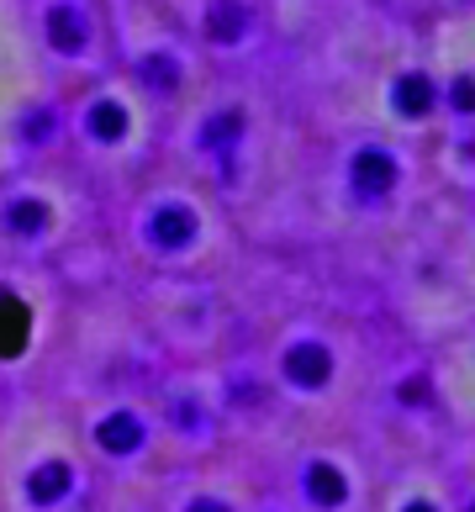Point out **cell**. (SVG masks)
I'll list each match as a JSON object with an SVG mask.
<instances>
[{
  "label": "cell",
  "mask_w": 475,
  "mask_h": 512,
  "mask_svg": "<svg viewBox=\"0 0 475 512\" xmlns=\"http://www.w3.org/2000/svg\"><path fill=\"white\" fill-rule=\"evenodd\" d=\"M80 37H85L80 11H53V43H59V48H80Z\"/></svg>",
  "instance_id": "6da1fadb"
},
{
  "label": "cell",
  "mask_w": 475,
  "mask_h": 512,
  "mask_svg": "<svg viewBox=\"0 0 475 512\" xmlns=\"http://www.w3.org/2000/svg\"><path fill=\"white\" fill-rule=\"evenodd\" d=\"M148 233H154L159 243H180V238L190 233V217L180 212V206H169V212H164V217H159L154 227H148Z\"/></svg>",
  "instance_id": "7a4b0ae2"
},
{
  "label": "cell",
  "mask_w": 475,
  "mask_h": 512,
  "mask_svg": "<svg viewBox=\"0 0 475 512\" xmlns=\"http://www.w3.org/2000/svg\"><path fill=\"white\" fill-rule=\"evenodd\" d=\"M365 185H370V191H386V185H391V164L380 159V154L359 159V191H365Z\"/></svg>",
  "instance_id": "3957f363"
},
{
  "label": "cell",
  "mask_w": 475,
  "mask_h": 512,
  "mask_svg": "<svg viewBox=\"0 0 475 512\" xmlns=\"http://www.w3.org/2000/svg\"><path fill=\"white\" fill-rule=\"evenodd\" d=\"M212 32H217V37H238V32H243V11H238V6H217V11H212Z\"/></svg>",
  "instance_id": "277c9868"
},
{
  "label": "cell",
  "mask_w": 475,
  "mask_h": 512,
  "mask_svg": "<svg viewBox=\"0 0 475 512\" xmlns=\"http://www.w3.org/2000/svg\"><path fill=\"white\" fill-rule=\"evenodd\" d=\"M95 127H101V132H117V127H122V117H117L111 106H101V111H95Z\"/></svg>",
  "instance_id": "5b68a950"
}]
</instances>
